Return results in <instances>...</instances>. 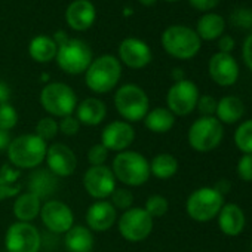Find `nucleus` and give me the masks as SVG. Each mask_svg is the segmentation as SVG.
<instances>
[{"instance_id":"obj_1","label":"nucleus","mask_w":252,"mask_h":252,"mask_svg":"<svg viewBox=\"0 0 252 252\" xmlns=\"http://www.w3.org/2000/svg\"><path fill=\"white\" fill-rule=\"evenodd\" d=\"M111 171L116 181L129 187H140L150 178V163L138 152L125 150L113 159Z\"/></svg>"},{"instance_id":"obj_2","label":"nucleus","mask_w":252,"mask_h":252,"mask_svg":"<svg viewBox=\"0 0 252 252\" xmlns=\"http://www.w3.org/2000/svg\"><path fill=\"white\" fill-rule=\"evenodd\" d=\"M6 152L9 165L17 169H33L45 160L48 144L36 134H26L14 138Z\"/></svg>"},{"instance_id":"obj_3","label":"nucleus","mask_w":252,"mask_h":252,"mask_svg":"<svg viewBox=\"0 0 252 252\" xmlns=\"http://www.w3.org/2000/svg\"><path fill=\"white\" fill-rule=\"evenodd\" d=\"M122 76L120 61L113 55H101L92 60L85 71V82L95 94H107L116 88Z\"/></svg>"},{"instance_id":"obj_4","label":"nucleus","mask_w":252,"mask_h":252,"mask_svg":"<svg viewBox=\"0 0 252 252\" xmlns=\"http://www.w3.org/2000/svg\"><path fill=\"white\" fill-rule=\"evenodd\" d=\"M114 107L125 122H140L146 117L150 108V101L144 89L138 85L128 83L117 89L114 95Z\"/></svg>"},{"instance_id":"obj_5","label":"nucleus","mask_w":252,"mask_h":252,"mask_svg":"<svg viewBox=\"0 0 252 252\" xmlns=\"http://www.w3.org/2000/svg\"><path fill=\"white\" fill-rule=\"evenodd\" d=\"M162 46L177 60H190L200 51L202 40L190 27L171 26L162 34Z\"/></svg>"},{"instance_id":"obj_6","label":"nucleus","mask_w":252,"mask_h":252,"mask_svg":"<svg viewBox=\"0 0 252 252\" xmlns=\"http://www.w3.org/2000/svg\"><path fill=\"white\" fill-rule=\"evenodd\" d=\"M40 104L51 117H65L76 111L77 96L74 91L61 82H52L45 85L40 92Z\"/></svg>"},{"instance_id":"obj_7","label":"nucleus","mask_w":252,"mask_h":252,"mask_svg":"<svg viewBox=\"0 0 252 252\" xmlns=\"http://www.w3.org/2000/svg\"><path fill=\"white\" fill-rule=\"evenodd\" d=\"M224 137L222 123L214 116H202L189 129V144L193 150L206 153L217 149Z\"/></svg>"},{"instance_id":"obj_8","label":"nucleus","mask_w":252,"mask_h":252,"mask_svg":"<svg viewBox=\"0 0 252 252\" xmlns=\"http://www.w3.org/2000/svg\"><path fill=\"white\" fill-rule=\"evenodd\" d=\"M57 64L67 74H82L92 63V51L89 45L80 39H68L58 46Z\"/></svg>"},{"instance_id":"obj_9","label":"nucleus","mask_w":252,"mask_h":252,"mask_svg":"<svg viewBox=\"0 0 252 252\" xmlns=\"http://www.w3.org/2000/svg\"><path fill=\"white\" fill-rule=\"evenodd\" d=\"M224 196L220 194L214 187H200L189 196L186 209L191 220L206 222L220 214Z\"/></svg>"},{"instance_id":"obj_10","label":"nucleus","mask_w":252,"mask_h":252,"mask_svg":"<svg viewBox=\"0 0 252 252\" xmlns=\"http://www.w3.org/2000/svg\"><path fill=\"white\" fill-rule=\"evenodd\" d=\"M119 233L128 242L138 243L146 240L153 231V218L144 208H131L125 211L117 221Z\"/></svg>"},{"instance_id":"obj_11","label":"nucleus","mask_w":252,"mask_h":252,"mask_svg":"<svg viewBox=\"0 0 252 252\" xmlns=\"http://www.w3.org/2000/svg\"><path fill=\"white\" fill-rule=\"evenodd\" d=\"M5 246L8 252H39L42 237L32 222L17 221L9 225L5 236Z\"/></svg>"},{"instance_id":"obj_12","label":"nucleus","mask_w":252,"mask_h":252,"mask_svg":"<svg viewBox=\"0 0 252 252\" xmlns=\"http://www.w3.org/2000/svg\"><path fill=\"white\" fill-rule=\"evenodd\" d=\"M199 96V89L194 82L187 79L175 82L166 95L168 110L174 116H187L196 108Z\"/></svg>"},{"instance_id":"obj_13","label":"nucleus","mask_w":252,"mask_h":252,"mask_svg":"<svg viewBox=\"0 0 252 252\" xmlns=\"http://www.w3.org/2000/svg\"><path fill=\"white\" fill-rule=\"evenodd\" d=\"M40 218L43 225L55 234H65L74 225L71 208L61 200H46L42 205Z\"/></svg>"},{"instance_id":"obj_14","label":"nucleus","mask_w":252,"mask_h":252,"mask_svg":"<svg viewBox=\"0 0 252 252\" xmlns=\"http://www.w3.org/2000/svg\"><path fill=\"white\" fill-rule=\"evenodd\" d=\"M83 187L91 197L95 200H105L116 190V178L111 168L91 166L83 175Z\"/></svg>"},{"instance_id":"obj_15","label":"nucleus","mask_w":252,"mask_h":252,"mask_svg":"<svg viewBox=\"0 0 252 252\" xmlns=\"http://www.w3.org/2000/svg\"><path fill=\"white\" fill-rule=\"evenodd\" d=\"M135 141V129L129 122L114 120L105 125L101 134V144L108 152H125Z\"/></svg>"},{"instance_id":"obj_16","label":"nucleus","mask_w":252,"mask_h":252,"mask_svg":"<svg viewBox=\"0 0 252 252\" xmlns=\"http://www.w3.org/2000/svg\"><path fill=\"white\" fill-rule=\"evenodd\" d=\"M45 160L48 163V169L55 177H61V178L73 175L77 168L76 153L65 144H60V143L48 147Z\"/></svg>"},{"instance_id":"obj_17","label":"nucleus","mask_w":252,"mask_h":252,"mask_svg":"<svg viewBox=\"0 0 252 252\" xmlns=\"http://www.w3.org/2000/svg\"><path fill=\"white\" fill-rule=\"evenodd\" d=\"M119 57L126 67L134 70L144 68L153 58L150 46L137 37H128L119 45Z\"/></svg>"},{"instance_id":"obj_18","label":"nucleus","mask_w":252,"mask_h":252,"mask_svg":"<svg viewBox=\"0 0 252 252\" xmlns=\"http://www.w3.org/2000/svg\"><path fill=\"white\" fill-rule=\"evenodd\" d=\"M209 76L220 86H231L239 79L237 61L230 54L217 52L209 60Z\"/></svg>"},{"instance_id":"obj_19","label":"nucleus","mask_w":252,"mask_h":252,"mask_svg":"<svg viewBox=\"0 0 252 252\" xmlns=\"http://www.w3.org/2000/svg\"><path fill=\"white\" fill-rule=\"evenodd\" d=\"M117 220V209L108 200H95L86 211V225L91 231H107Z\"/></svg>"},{"instance_id":"obj_20","label":"nucleus","mask_w":252,"mask_h":252,"mask_svg":"<svg viewBox=\"0 0 252 252\" xmlns=\"http://www.w3.org/2000/svg\"><path fill=\"white\" fill-rule=\"evenodd\" d=\"M96 18V11L89 0H74L65 12L67 24L76 32L88 30Z\"/></svg>"},{"instance_id":"obj_21","label":"nucleus","mask_w":252,"mask_h":252,"mask_svg":"<svg viewBox=\"0 0 252 252\" xmlns=\"http://www.w3.org/2000/svg\"><path fill=\"white\" fill-rule=\"evenodd\" d=\"M218 217L220 230L227 236H237L245 227V214L240 206L234 203L222 205Z\"/></svg>"},{"instance_id":"obj_22","label":"nucleus","mask_w":252,"mask_h":252,"mask_svg":"<svg viewBox=\"0 0 252 252\" xmlns=\"http://www.w3.org/2000/svg\"><path fill=\"white\" fill-rule=\"evenodd\" d=\"M107 116L105 104L98 98H86L76 107V117L80 125L96 126L102 123Z\"/></svg>"},{"instance_id":"obj_23","label":"nucleus","mask_w":252,"mask_h":252,"mask_svg":"<svg viewBox=\"0 0 252 252\" xmlns=\"http://www.w3.org/2000/svg\"><path fill=\"white\" fill-rule=\"evenodd\" d=\"M40 209L42 200L30 191L20 193L14 202V215L21 222H32L36 220L40 215Z\"/></svg>"},{"instance_id":"obj_24","label":"nucleus","mask_w":252,"mask_h":252,"mask_svg":"<svg viewBox=\"0 0 252 252\" xmlns=\"http://www.w3.org/2000/svg\"><path fill=\"white\" fill-rule=\"evenodd\" d=\"M64 245L68 252H92L95 246V239L88 227L73 225L65 233Z\"/></svg>"},{"instance_id":"obj_25","label":"nucleus","mask_w":252,"mask_h":252,"mask_svg":"<svg viewBox=\"0 0 252 252\" xmlns=\"http://www.w3.org/2000/svg\"><path fill=\"white\" fill-rule=\"evenodd\" d=\"M58 177H55L49 169H39L30 175L29 191L36 194L40 200L52 196L58 189Z\"/></svg>"},{"instance_id":"obj_26","label":"nucleus","mask_w":252,"mask_h":252,"mask_svg":"<svg viewBox=\"0 0 252 252\" xmlns=\"http://www.w3.org/2000/svg\"><path fill=\"white\" fill-rule=\"evenodd\" d=\"M20 178V169L14 168L9 163L0 166V200L11 199L20 194V191L23 190V183Z\"/></svg>"},{"instance_id":"obj_27","label":"nucleus","mask_w":252,"mask_h":252,"mask_svg":"<svg viewBox=\"0 0 252 252\" xmlns=\"http://www.w3.org/2000/svg\"><path fill=\"white\" fill-rule=\"evenodd\" d=\"M224 30H225V20L215 12H206L205 15H202L196 27V33L200 37V40L220 39Z\"/></svg>"},{"instance_id":"obj_28","label":"nucleus","mask_w":252,"mask_h":252,"mask_svg":"<svg viewBox=\"0 0 252 252\" xmlns=\"http://www.w3.org/2000/svg\"><path fill=\"white\" fill-rule=\"evenodd\" d=\"M215 114L221 123H227V125L236 123L245 114V104L237 96H233V95L224 96L217 102Z\"/></svg>"},{"instance_id":"obj_29","label":"nucleus","mask_w":252,"mask_h":252,"mask_svg":"<svg viewBox=\"0 0 252 252\" xmlns=\"http://www.w3.org/2000/svg\"><path fill=\"white\" fill-rule=\"evenodd\" d=\"M143 120L149 131L155 134H166L172 129L175 116L165 107H156L153 110H149Z\"/></svg>"},{"instance_id":"obj_30","label":"nucleus","mask_w":252,"mask_h":252,"mask_svg":"<svg viewBox=\"0 0 252 252\" xmlns=\"http://www.w3.org/2000/svg\"><path fill=\"white\" fill-rule=\"evenodd\" d=\"M57 51H58V46L54 42V39L49 36H36L29 45L30 57L34 61L42 63V64L55 60Z\"/></svg>"},{"instance_id":"obj_31","label":"nucleus","mask_w":252,"mask_h":252,"mask_svg":"<svg viewBox=\"0 0 252 252\" xmlns=\"http://www.w3.org/2000/svg\"><path fill=\"white\" fill-rule=\"evenodd\" d=\"M178 171V160L169 153H160L150 162V174L159 180H169Z\"/></svg>"},{"instance_id":"obj_32","label":"nucleus","mask_w":252,"mask_h":252,"mask_svg":"<svg viewBox=\"0 0 252 252\" xmlns=\"http://www.w3.org/2000/svg\"><path fill=\"white\" fill-rule=\"evenodd\" d=\"M234 143L243 155H252V119L239 125L234 132Z\"/></svg>"},{"instance_id":"obj_33","label":"nucleus","mask_w":252,"mask_h":252,"mask_svg":"<svg viewBox=\"0 0 252 252\" xmlns=\"http://www.w3.org/2000/svg\"><path fill=\"white\" fill-rule=\"evenodd\" d=\"M58 132H60V128H58V122L55 120V117H51V116L42 117L36 125V135L42 138L45 143L49 140H54Z\"/></svg>"},{"instance_id":"obj_34","label":"nucleus","mask_w":252,"mask_h":252,"mask_svg":"<svg viewBox=\"0 0 252 252\" xmlns=\"http://www.w3.org/2000/svg\"><path fill=\"white\" fill-rule=\"evenodd\" d=\"M144 209L147 211V214L155 220V218H160L163 217L168 209H169V202L165 196L160 194H153L146 200V206Z\"/></svg>"},{"instance_id":"obj_35","label":"nucleus","mask_w":252,"mask_h":252,"mask_svg":"<svg viewBox=\"0 0 252 252\" xmlns=\"http://www.w3.org/2000/svg\"><path fill=\"white\" fill-rule=\"evenodd\" d=\"M134 200H135V197L129 189H117L116 187V190L110 196V203L116 209H122L123 212L132 208Z\"/></svg>"},{"instance_id":"obj_36","label":"nucleus","mask_w":252,"mask_h":252,"mask_svg":"<svg viewBox=\"0 0 252 252\" xmlns=\"http://www.w3.org/2000/svg\"><path fill=\"white\" fill-rule=\"evenodd\" d=\"M18 123V113L9 102L0 105V128L5 131L14 129Z\"/></svg>"},{"instance_id":"obj_37","label":"nucleus","mask_w":252,"mask_h":252,"mask_svg":"<svg viewBox=\"0 0 252 252\" xmlns=\"http://www.w3.org/2000/svg\"><path fill=\"white\" fill-rule=\"evenodd\" d=\"M58 128L61 134L67 137H73L80 131V122L77 120V117L70 114V116L61 117V120L58 122Z\"/></svg>"},{"instance_id":"obj_38","label":"nucleus","mask_w":252,"mask_h":252,"mask_svg":"<svg viewBox=\"0 0 252 252\" xmlns=\"http://www.w3.org/2000/svg\"><path fill=\"white\" fill-rule=\"evenodd\" d=\"M108 158V150L99 143V144H94L89 152H88V160L91 163V166H101L105 165Z\"/></svg>"},{"instance_id":"obj_39","label":"nucleus","mask_w":252,"mask_h":252,"mask_svg":"<svg viewBox=\"0 0 252 252\" xmlns=\"http://www.w3.org/2000/svg\"><path fill=\"white\" fill-rule=\"evenodd\" d=\"M231 24L239 29H252V11L239 8L231 14Z\"/></svg>"},{"instance_id":"obj_40","label":"nucleus","mask_w":252,"mask_h":252,"mask_svg":"<svg viewBox=\"0 0 252 252\" xmlns=\"http://www.w3.org/2000/svg\"><path fill=\"white\" fill-rule=\"evenodd\" d=\"M237 174L240 180L252 183V155H243L237 162Z\"/></svg>"},{"instance_id":"obj_41","label":"nucleus","mask_w":252,"mask_h":252,"mask_svg":"<svg viewBox=\"0 0 252 252\" xmlns=\"http://www.w3.org/2000/svg\"><path fill=\"white\" fill-rule=\"evenodd\" d=\"M217 99L211 95H202L199 96V101H197V110L203 114V116H212L215 114V110H217Z\"/></svg>"},{"instance_id":"obj_42","label":"nucleus","mask_w":252,"mask_h":252,"mask_svg":"<svg viewBox=\"0 0 252 252\" xmlns=\"http://www.w3.org/2000/svg\"><path fill=\"white\" fill-rule=\"evenodd\" d=\"M190 5L197 9V11H202V12H211L214 8L218 6V3L221 0H189Z\"/></svg>"},{"instance_id":"obj_43","label":"nucleus","mask_w":252,"mask_h":252,"mask_svg":"<svg viewBox=\"0 0 252 252\" xmlns=\"http://www.w3.org/2000/svg\"><path fill=\"white\" fill-rule=\"evenodd\" d=\"M242 57L248 68L252 71V33L245 39L243 46H242Z\"/></svg>"},{"instance_id":"obj_44","label":"nucleus","mask_w":252,"mask_h":252,"mask_svg":"<svg viewBox=\"0 0 252 252\" xmlns=\"http://www.w3.org/2000/svg\"><path fill=\"white\" fill-rule=\"evenodd\" d=\"M218 49L222 54H230L234 49V39L231 36H221L218 39Z\"/></svg>"},{"instance_id":"obj_45","label":"nucleus","mask_w":252,"mask_h":252,"mask_svg":"<svg viewBox=\"0 0 252 252\" xmlns=\"http://www.w3.org/2000/svg\"><path fill=\"white\" fill-rule=\"evenodd\" d=\"M11 98V88L8 86L6 82L0 80V105L6 104Z\"/></svg>"},{"instance_id":"obj_46","label":"nucleus","mask_w":252,"mask_h":252,"mask_svg":"<svg viewBox=\"0 0 252 252\" xmlns=\"http://www.w3.org/2000/svg\"><path fill=\"white\" fill-rule=\"evenodd\" d=\"M11 141H12V138H11L9 131H5V129L0 128V152L8 150V147H9Z\"/></svg>"},{"instance_id":"obj_47","label":"nucleus","mask_w":252,"mask_h":252,"mask_svg":"<svg viewBox=\"0 0 252 252\" xmlns=\"http://www.w3.org/2000/svg\"><path fill=\"white\" fill-rule=\"evenodd\" d=\"M230 187H231V184H230V181L228 180H221V181H218L217 184H215V190L220 193V194H225V193H228L230 191Z\"/></svg>"},{"instance_id":"obj_48","label":"nucleus","mask_w":252,"mask_h":252,"mask_svg":"<svg viewBox=\"0 0 252 252\" xmlns=\"http://www.w3.org/2000/svg\"><path fill=\"white\" fill-rule=\"evenodd\" d=\"M172 77L175 79V82L184 80V73H183V70H181V68H175V70L172 71Z\"/></svg>"},{"instance_id":"obj_49","label":"nucleus","mask_w":252,"mask_h":252,"mask_svg":"<svg viewBox=\"0 0 252 252\" xmlns=\"http://www.w3.org/2000/svg\"><path fill=\"white\" fill-rule=\"evenodd\" d=\"M156 2H158V0H140V3L144 5V6H153Z\"/></svg>"},{"instance_id":"obj_50","label":"nucleus","mask_w":252,"mask_h":252,"mask_svg":"<svg viewBox=\"0 0 252 252\" xmlns=\"http://www.w3.org/2000/svg\"><path fill=\"white\" fill-rule=\"evenodd\" d=\"M166 2H178V0H166Z\"/></svg>"}]
</instances>
